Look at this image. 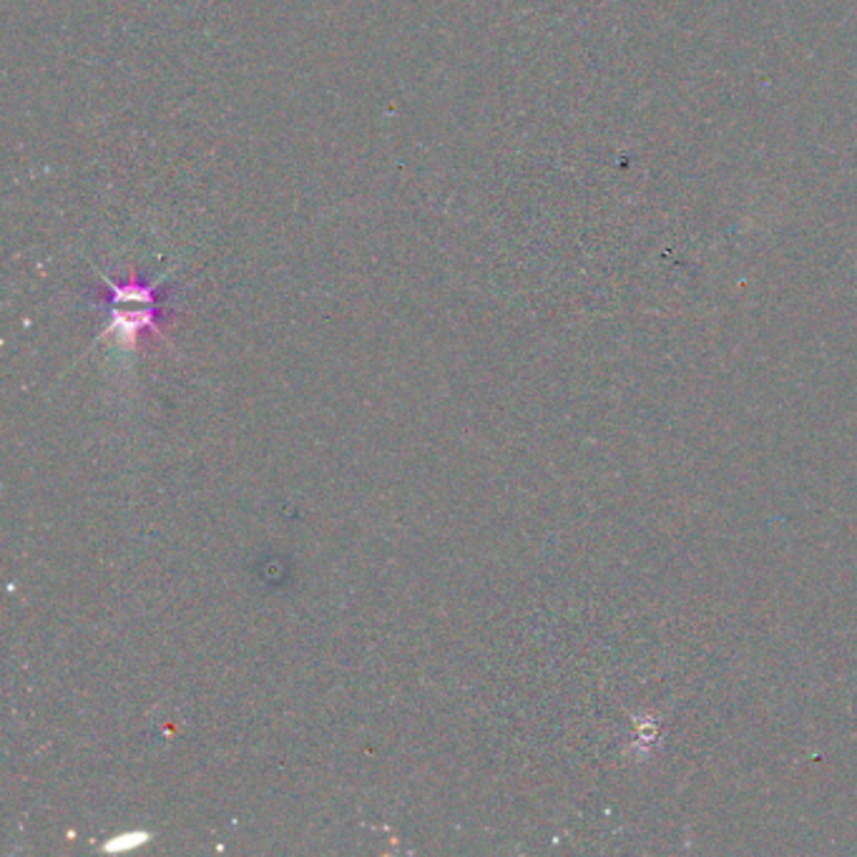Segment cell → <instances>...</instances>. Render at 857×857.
<instances>
[{
  "instance_id": "1",
  "label": "cell",
  "mask_w": 857,
  "mask_h": 857,
  "mask_svg": "<svg viewBox=\"0 0 857 857\" xmlns=\"http://www.w3.org/2000/svg\"><path fill=\"white\" fill-rule=\"evenodd\" d=\"M149 840L147 833H129V835H119L113 837V840L106 845V850L109 853H119V850H133V847H139Z\"/></svg>"
}]
</instances>
